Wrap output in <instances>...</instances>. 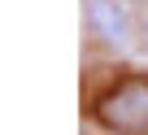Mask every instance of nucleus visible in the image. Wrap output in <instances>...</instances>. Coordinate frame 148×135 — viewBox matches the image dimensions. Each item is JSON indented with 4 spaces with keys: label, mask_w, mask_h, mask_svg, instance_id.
I'll use <instances>...</instances> for the list:
<instances>
[{
    "label": "nucleus",
    "mask_w": 148,
    "mask_h": 135,
    "mask_svg": "<svg viewBox=\"0 0 148 135\" xmlns=\"http://www.w3.org/2000/svg\"><path fill=\"white\" fill-rule=\"evenodd\" d=\"M131 5H139V0H131Z\"/></svg>",
    "instance_id": "nucleus-3"
},
{
    "label": "nucleus",
    "mask_w": 148,
    "mask_h": 135,
    "mask_svg": "<svg viewBox=\"0 0 148 135\" xmlns=\"http://www.w3.org/2000/svg\"><path fill=\"white\" fill-rule=\"evenodd\" d=\"M92 118L113 135H148V79L126 74L105 87L92 105Z\"/></svg>",
    "instance_id": "nucleus-1"
},
{
    "label": "nucleus",
    "mask_w": 148,
    "mask_h": 135,
    "mask_svg": "<svg viewBox=\"0 0 148 135\" xmlns=\"http://www.w3.org/2000/svg\"><path fill=\"white\" fill-rule=\"evenodd\" d=\"M83 13H87V31H92L100 44H109V48H118V52L131 48L135 22H131V13H126L122 0H87Z\"/></svg>",
    "instance_id": "nucleus-2"
}]
</instances>
